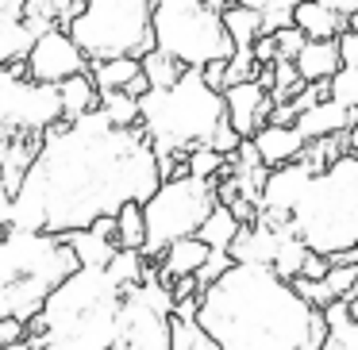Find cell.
<instances>
[{
    "label": "cell",
    "instance_id": "44dd1931",
    "mask_svg": "<svg viewBox=\"0 0 358 350\" xmlns=\"http://www.w3.org/2000/svg\"><path fill=\"white\" fill-rule=\"evenodd\" d=\"M58 96H62V124H73V119H81V116L101 108V93H96L89 73H78V78H70L66 85H58Z\"/></svg>",
    "mask_w": 358,
    "mask_h": 350
},
{
    "label": "cell",
    "instance_id": "d6986e66",
    "mask_svg": "<svg viewBox=\"0 0 358 350\" xmlns=\"http://www.w3.org/2000/svg\"><path fill=\"white\" fill-rule=\"evenodd\" d=\"M89 78H93V85H96L101 96L127 93V89L143 78V66H139V58H112V62H93L89 66Z\"/></svg>",
    "mask_w": 358,
    "mask_h": 350
},
{
    "label": "cell",
    "instance_id": "30bf717a",
    "mask_svg": "<svg viewBox=\"0 0 358 350\" xmlns=\"http://www.w3.org/2000/svg\"><path fill=\"white\" fill-rule=\"evenodd\" d=\"M78 73H89V58L78 50V43L70 39L66 27H50L35 39L31 58H27V81L58 89Z\"/></svg>",
    "mask_w": 358,
    "mask_h": 350
},
{
    "label": "cell",
    "instance_id": "3957f363",
    "mask_svg": "<svg viewBox=\"0 0 358 350\" xmlns=\"http://www.w3.org/2000/svg\"><path fill=\"white\" fill-rule=\"evenodd\" d=\"M78 270L81 265L66 239L0 224V319H39L50 293Z\"/></svg>",
    "mask_w": 358,
    "mask_h": 350
},
{
    "label": "cell",
    "instance_id": "e0dca14e",
    "mask_svg": "<svg viewBox=\"0 0 358 350\" xmlns=\"http://www.w3.org/2000/svg\"><path fill=\"white\" fill-rule=\"evenodd\" d=\"M208 258H212V250L204 247L201 239L173 242V247L158 258V281H162V285H173V281H181V277H196V273L208 265Z\"/></svg>",
    "mask_w": 358,
    "mask_h": 350
},
{
    "label": "cell",
    "instance_id": "5b68a950",
    "mask_svg": "<svg viewBox=\"0 0 358 350\" xmlns=\"http://www.w3.org/2000/svg\"><path fill=\"white\" fill-rule=\"evenodd\" d=\"M301 242L320 258H339L358 247V158H343L327 173L312 177L293 212Z\"/></svg>",
    "mask_w": 358,
    "mask_h": 350
},
{
    "label": "cell",
    "instance_id": "4dcf8cb0",
    "mask_svg": "<svg viewBox=\"0 0 358 350\" xmlns=\"http://www.w3.org/2000/svg\"><path fill=\"white\" fill-rule=\"evenodd\" d=\"M273 43H278V58H281V62H296V54L304 50V43H308V39H304L296 27H289V31L273 35Z\"/></svg>",
    "mask_w": 358,
    "mask_h": 350
},
{
    "label": "cell",
    "instance_id": "5bb4252c",
    "mask_svg": "<svg viewBox=\"0 0 358 350\" xmlns=\"http://www.w3.org/2000/svg\"><path fill=\"white\" fill-rule=\"evenodd\" d=\"M250 143H255L258 158H262V166L270 173L273 170H285V166H293V162H301L304 147H308L296 127H273V124H266Z\"/></svg>",
    "mask_w": 358,
    "mask_h": 350
},
{
    "label": "cell",
    "instance_id": "8d00e7d4",
    "mask_svg": "<svg viewBox=\"0 0 358 350\" xmlns=\"http://www.w3.org/2000/svg\"><path fill=\"white\" fill-rule=\"evenodd\" d=\"M350 154L358 158V124H355V131H350Z\"/></svg>",
    "mask_w": 358,
    "mask_h": 350
},
{
    "label": "cell",
    "instance_id": "9a60e30c",
    "mask_svg": "<svg viewBox=\"0 0 358 350\" xmlns=\"http://www.w3.org/2000/svg\"><path fill=\"white\" fill-rule=\"evenodd\" d=\"M293 27L308 43H335L347 31V20L331 8V0H296Z\"/></svg>",
    "mask_w": 358,
    "mask_h": 350
},
{
    "label": "cell",
    "instance_id": "484cf974",
    "mask_svg": "<svg viewBox=\"0 0 358 350\" xmlns=\"http://www.w3.org/2000/svg\"><path fill=\"white\" fill-rule=\"evenodd\" d=\"M101 112L108 116L112 127H120V131H131V127H143V112H139V101L127 93H108L101 96Z\"/></svg>",
    "mask_w": 358,
    "mask_h": 350
},
{
    "label": "cell",
    "instance_id": "74e56055",
    "mask_svg": "<svg viewBox=\"0 0 358 350\" xmlns=\"http://www.w3.org/2000/svg\"><path fill=\"white\" fill-rule=\"evenodd\" d=\"M39 350H58V347H39Z\"/></svg>",
    "mask_w": 358,
    "mask_h": 350
},
{
    "label": "cell",
    "instance_id": "d4e9b609",
    "mask_svg": "<svg viewBox=\"0 0 358 350\" xmlns=\"http://www.w3.org/2000/svg\"><path fill=\"white\" fill-rule=\"evenodd\" d=\"M116 247L120 250H139L147 247V219H143V204H124L116 216Z\"/></svg>",
    "mask_w": 358,
    "mask_h": 350
},
{
    "label": "cell",
    "instance_id": "7c38bea8",
    "mask_svg": "<svg viewBox=\"0 0 358 350\" xmlns=\"http://www.w3.org/2000/svg\"><path fill=\"white\" fill-rule=\"evenodd\" d=\"M35 39H39V31L27 24L24 0H0V70L27 66Z\"/></svg>",
    "mask_w": 358,
    "mask_h": 350
},
{
    "label": "cell",
    "instance_id": "f1b7e54d",
    "mask_svg": "<svg viewBox=\"0 0 358 350\" xmlns=\"http://www.w3.org/2000/svg\"><path fill=\"white\" fill-rule=\"evenodd\" d=\"M224 166H227V158H220L212 147H201V150H193V154L185 158V173L196 177V181H220Z\"/></svg>",
    "mask_w": 358,
    "mask_h": 350
},
{
    "label": "cell",
    "instance_id": "836d02e7",
    "mask_svg": "<svg viewBox=\"0 0 358 350\" xmlns=\"http://www.w3.org/2000/svg\"><path fill=\"white\" fill-rule=\"evenodd\" d=\"M339 58H343V70H358V31L339 35Z\"/></svg>",
    "mask_w": 358,
    "mask_h": 350
},
{
    "label": "cell",
    "instance_id": "cb8c5ba5",
    "mask_svg": "<svg viewBox=\"0 0 358 350\" xmlns=\"http://www.w3.org/2000/svg\"><path fill=\"white\" fill-rule=\"evenodd\" d=\"M327 319V339L320 350H358V323H350V312L347 304H331V308L324 312Z\"/></svg>",
    "mask_w": 358,
    "mask_h": 350
},
{
    "label": "cell",
    "instance_id": "2e32d148",
    "mask_svg": "<svg viewBox=\"0 0 358 350\" xmlns=\"http://www.w3.org/2000/svg\"><path fill=\"white\" fill-rule=\"evenodd\" d=\"M355 124H358V108H343L335 101H324L296 119V131L304 135V143H320V139H331V135H350Z\"/></svg>",
    "mask_w": 358,
    "mask_h": 350
},
{
    "label": "cell",
    "instance_id": "277c9868",
    "mask_svg": "<svg viewBox=\"0 0 358 350\" xmlns=\"http://www.w3.org/2000/svg\"><path fill=\"white\" fill-rule=\"evenodd\" d=\"M139 112L158 166L185 162L193 150L208 147L216 127L227 119L224 96L204 85L201 70H185V78L166 93H147L139 101Z\"/></svg>",
    "mask_w": 358,
    "mask_h": 350
},
{
    "label": "cell",
    "instance_id": "8fae6325",
    "mask_svg": "<svg viewBox=\"0 0 358 350\" xmlns=\"http://www.w3.org/2000/svg\"><path fill=\"white\" fill-rule=\"evenodd\" d=\"M224 112H227V124H231V131L239 135L243 143H250L266 124H270L273 96L266 93L258 81H247V85H231V89L224 93Z\"/></svg>",
    "mask_w": 358,
    "mask_h": 350
},
{
    "label": "cell",
    "instance_id": "4fadbf2b",
    "mask_svg": "<svg viewBox=\"0 0 358 350\" xmlns=\"http://www.w3.org/2000/svg\"><path fill=\"white\" fill-rule=\"evenodd\" d=\"M73 258L81 270H108V262L116 258V219H96L89 231H73L66 235Z\"/></svg>",
    "mask_w": 358,
    "mask_h": 350
},
{
    "label": "cell",
    "instance_id": "9c48e42d",
    "mask_svg": "<svg viewBox=\"0 0 358 350\" xmlns=\"http://www.w3.org/2000/svg\"><path fill=\"white\" fill-rule=\"evenodd\" d=\"M55 124H62L58 89L27 81V66L0 70V139L47 135Z\"/></svg>",
    "mask_w": 358,
    "mask_h": 350
},
{
    "label": "cell",
    "instance_id": "7a4b0ae2",
    "mask_svg": "<svg viewBox=\"0 0 358 350\" xmlns=\"http://www.w3.org/2000/svg\"><path fill=\"white\" fill-rule=\"evenodd\" d=\"M196 323L220 350H320L327 319L266 265H231L201 293Z\"/></svg>",
    "mask_w": 358,
    "mask_h": 350
},
{
    "label": "cell",
    "instance_id": "603a6c76",
    "mask_svg": "<svg viewBox=\"0 0 358 350\" xmlns=\"http://www.w3.org/2000/svg\"><path fill=\"white\" fill-rule=\"evenodd\" d=\"M139 66H143V78H147L150 93H166V89H173L181 78H185V66L173 62L170 54H162L158 47L150 50L147 58H139Z\"/></svg>",
    "mask_w": 358,
    "mask_h": 350
},
{
    "label": "cell",
    "instance_id": "e575fe53",
    "mask_svg": "<svg viewBox=\"0 0 358 350\" xmlns=\"http://www.w3.org/2000/svg\"><path fill=\"white\" fill-rule=\"evenodd\" d=\"M327 270H331V262H327V258L308 254V258H304V265H301V277H304V281H324Z\"/></svg>",
    "mask_w": 358,
    "mask_h": 350
},
{
    "label": "cell",
    "instance_id": "d6a6232c",
    "mask_svg": "<svg viewBox=\"0 0 358 350\" xmlns=\"http://www.w3.org/2000/svg\"><path fill=\"white\" fill-rule=\"evenodd\" d=\"M20 342H27V323H20V319H0V350H12Z\"/></svg>",
    "mask_w": 358,
    "mask_h": 350
},
{
    "label": "cell",
    "instance_id": "83f0119b",
    "mask_svg": "<svg viewBox=\"0 0 358 350\" xmlns=\"http://www.w3.org/2000/svg\"><path fill=\"white\" fill-rule=\"evenodd\" d=\"M170 350H220L212 335L196 319H173L170 316Z\"/></svg>",
    "mask_w": 358,
    "mask_h": 350
},
{
    "label": "cell",
    "instance_id": "1f68e13d",
    "mask_svg": "<svg viewBox=\"0 0 358 350\" xmlns=\"http://www.w3.org/2000/svg\"><path fill=\"white\" fill-rule=\"evenodd\" d=\"M208 147H212V150H216V154H220V158H231V154H235V150H239V147H243V139H239V135H235V131H231V124H227V119H224V124H220V127H216V135H212V143H208Z\"/></svg>",
    "mask_w": 358,
    "mask_h": 350
},
{
    "label": "cell",
    "instance_id": "d590c367",
    "mask_svg": "<svg viewBox=\"0 0 358 350\" xmlns=\"http://www.w3.org/2000/svg\"><path fill=\"white\" fill-rule=\"evenodd\" d=\"M347 312H350V323H358V296H355V300H347Z\"/></svg>",
    "mask_w": 358,
    "mask_h": 350
},
{
    "label": "cell",
    "instance_id": "6da1fadb",
    "mask_svg": "<svg viewBox=\"0 0 358 350\" xmlns=\"http://www.w3.org/2000/svg\"><path fill=\"white\" fill-rule=\"evenodd\" d=\"M158 189L162 173L147 131H120L96 108L43 135V150L8 204L4 227L66 239L89 231L96 219H116L124 204H147Z\"/></svg>",
    "mask_w": 358,
    "mask_h": 350
},
{
    "label": "cell",
    "instance_id": "8992f818",
    "mask_svg": "<svg viewBox=\"0 0 358 350\" xmlns=\"http://www.w3.org/2000/svg\"><path fill=\"white\" fill-rule=\"evenodd\" d=\"M224 4L227 0H155V47L185 70L231 62L235 43L224 27Z\"/></svg>",
    "mask_w": 358,
    "mask_h": 350
},
{
    "label": "cell",
    "instance_id": "4316f807",
    "mask_svg": "<svg viewBox=\"0 0 358 350\" xmlns=\"http://www.w3.org/2000/svg\"><path fill=\"white\" fill-rule=\"evenodd\" d=\"M247 4L262 16V35H278L293 27L296 0H247Z\"/></svg>",
    "mask_w": 358,
    "mask_h": 350
},
{
    "label": "cell",
    "instance_id": "ac0fdd59",
    "mask_svg": "<svg viewBox=\"0 0 358 350\" xmlns=\"http://www.w3.org/2000/svg\"><path fill=\"white\" fill-rule=\"evenodd\" d=\"M296 78L304 85H331V78L343 70L339 58V39L335 43H304V50L296 54Z\"/></svg>",
    "mask_w": 358,
    "mask_h": 350
},
{
    "label": "cell",
    "instance_id": "f546056e",
    "mask_svg": "<svg viewBox=\"0 0 358 350\" xmlns=\"http://www.w3.org/2000/svg\"><path fill=\"white\" fill-rule=\"evenodd\" d=\"M327 93L343 108H358V70H339L331 78V85H327Z\"/></svg>",
    "mask_w": 358,
    "mask_h": 350
},
{
    "label": "cell",
    "instance_id": "7402d4cb",
    "mask_svg": "<svg viewBox=\"0 0 358 350\" xmlns=\"http://www.w3.org/2000/svg\"><path fill=\"white\" fill-rule=\"evenodd\" d=\"M239 231H243L239 219H235L231 212L224 208V204H216V208H212V216L204 219V227H201V235H196V239H201L204 247L212 250V254H227Z\"/></svg>",
    "mask_w": 358,
    "mask_h": 350
},
{
    "label": "cell",
    "instance_id": "ba28073f",
    "mask_svg": "<svg viewBox=\"0 0 358 350\" xmlns=\"http://www.w3.org/2000/svg\"><path fill=\"white\" fill-rule=\"evenodd\" d=\"M216 181H196V177H173L162 181L155 196L143 204V219H147V247L143 258H162L173 242L196 239L204 219L216 208Z\"/></svg>",
    "mask_w": 358,
    "mask_h": 350
},
{
    "label": "cell",
    "instance_id": "ffe728a7",
    "mask_svg": "<svg viewBox=\"0 0 358 350\" xmlns=\"http://www.w3.org/2000/svg\"><path fill=\"white\" fill-rule=\"evenodd\" d=\"M224 27L231 35L235 50H250L262 39V16L250 8L247 0H227L224 4Z\"/></svg>",
    "mask_w": 358,
    "mask_h": 350
},
{
    "label": "cell",
    "instance_id": "52a82bcc",
    "mask_svg": "<svg viewBox=\"0 0 358 350\" xmlns=\"http://www.w3.org/2000/svg\"><path fill=\"white\" fill-rule=\"evenodd\" d=\"M155 0H85V12L66 31L78 50L93 62L147 58L155 50Z\"/></svg>",
    "mask_w": 358,
    "mask_h": 350
}]
</instances>
